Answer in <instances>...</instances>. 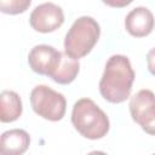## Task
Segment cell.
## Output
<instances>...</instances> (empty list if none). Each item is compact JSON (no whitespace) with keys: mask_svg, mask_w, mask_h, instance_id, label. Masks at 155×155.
<instances>
[{"mask_svg":"<svg viewBox=\"0 0 155 155\" xmlns=\"http://www.w3.org/2000/svg\"><path fill=\"white\" fill-rule=\"evenodd\" d=\"M134 76L128 57L124 54L110 56L99 80L101 96L109 103L119 104L125 102L131 96Z\"/></svg>","mask_w":155,"mask_h":155,"instance_id":"cell-1","label":"cell"},{"mask_svg":"<svg viewBox=\"0 0 155 155\" xmlns=\"http://www.w3.org/2000/svg\"><path fill=\"white\" fill-rule=\"evenodd\" d=\"M71 124L84 138L91 140L105 137L110 128L108 115L90 98H80L74 103Z\"/></svg>","mask_w":155,"mask_h":155,"instance_id":"cell-2","label":"cell"},{"mask_svg":"<svg viewBox=\"0 0 155 155\" xmlns=\"http://www.w3.org/2000/svg\"><path fill=\"white\" fill-rule=\"evenodd\" d=\"M101 36L98 22L90 16H81L74 21L64 38V53L74 59L87 56Z\"/></svg>","mask_w":155,"mask_h":155,"instance_id":"cell-3","label":"cell"},{"mask_svg":"<svg viewBox=\"0 0 155 155\" xmlns=\"http://www.w3.org/2000/svg\"><path fill=\"white\" fill-rule=\"evenodd\" d=\"M30 105L35 114L48 121H61L67 111L65 97L47 85H38L31 90Z\"/></svg>","mask_w":155,"mask_h":155,"instance_id":"cell-4","label":"cell"},{"mask_svg":"<svg viewBox=\"0 0 155 155\" xmlns=\"http://www.w3.org/2000/svg\"><path fill=\"white\" fill-rule=\"evenodd\" d=\"M128 108L132 120L145 133L155 136V93L148 88L139 90L131 97Z\"/></svg>","mask_w":155,"mask_h":155,"instance_id":"cell-5","label":"cell"},{"mask_svg":"<svg viewBox=\"0 0 155 155\" xmlns=\"http://www.w3.org/2000/svg\"><path fill=\"white\" fill-rule=\"evenodd\" d=\"M64 54L65 53L56 50L53 46L46 44L35 45L29 51L28 64L34 73L46 75L53 80L62 65Z\"/></svg>","mask_w":155,"mask_h":155,"instance_id":"cell-6","label":"cell"},{"mask_svg":"<svg viewBox=\"0 0 155 155\" xmlns=\"http://www.w3.org/2000/svg\"><path fill=\"white\" fill-rule=\"evenodd\" d=\"M64 23V12L61 6L53 2H44L38 5L30 13V27L42 34L52 33Z\"/></svg>","mask_w":155,"mask_h":155,"instance_id":"cell-7","label":"cell"},{"mask_svg":"<svg viewBox=\"0 0 155 155\" xmlns=\"http://www.w3.org/2000/svg\"><path fill=\"white\" fill-rule=\"evenodd\" d=\"M155 27V18L148 7L138 6L131 10L125 18V29L134 38L148 36Z\"/></svg>","mask_w":155,"mask_h":155,"instance_id":"cell-8","label":"cell"},{"mask_svg":"<svg viewBox=\"0 0 155 155\" xmlns=\"http://www.w3.org/2000/svg\"><path fill=\"white\" fill-rule=\"evenodd\" d=\"M30 145V136L25 130L12 128L0 137V153L4 155H22Z\"/></svg>","mask_w":155,"mask_h":155,"instance_id":"cell-9","label":"cell"},{"mask_svg":"<svg viewBox=\"0 0 155 155\" xmlns=\"http://www.w3.org/2000/svg\"><path fill=\"white\" fill-rule=\"evenodd\" d=\"M23 111L22 99L15 91L4 90L0 94V121L4 124L13 122L19 119Z\"/></svg>","mask_w":155,"mask_h":155,"instance_id":"cell-10","label":"cell"},{"mask_svg":"<svg viewBox=\"0 0 155 155\" xmlns=\"http://www.w3.org/2000/svg\"><path fill=\"white\" fill-rule=\"evenodd\" d=\"M31 4V0H0V11L6 15L24 13Z\"/></svg>","mask_w":155,"mask_h":155,"instance_id":"cell-11","label":"cell"},{"mask_svg":"<svg viewBox=\"0 0 155 155\" xmlns=\"http://www.w3.org/2000/svg\"><path fill=\"white\" fill-rule=\"evenodd\" d=\"M147 65L149 73L155 76V47L149 50L147 53Z\"/></svg>","mask_w":155,"mask_h":155,"instance_id":"cell-12","label":"cell"},{"mask_svg":"<svg viewBox=\"0 0 155 155\" xmlns=\"http://www.w3.org/2000/svg\"><path fill=\"white\" fill-rule=\"evenodd\" d=\"M132 1H133V0H102V2L105 4L107 6L115 7V8L126 7V6H128Z\"/></svg>","mask_w":155,"mask_h":155,"instance_id":"cell-13","label":"cell"}]
</instances>
